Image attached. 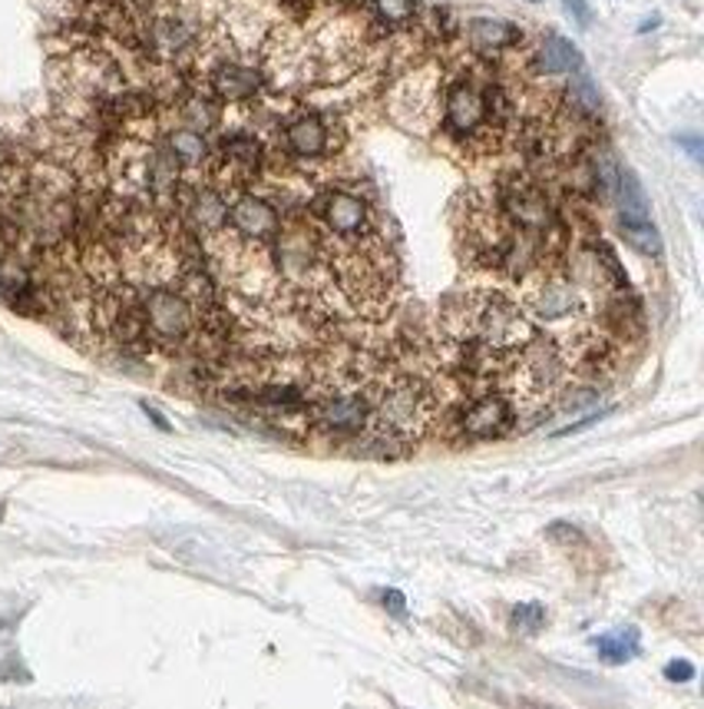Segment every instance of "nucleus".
<instances>
[{"instance_id": "obj_5", "label": "nucleus", "mask_w": 704, "mask_h": 709, "mask_svg": "<svg viewBox=\"0 0 704 709\" xmlns=\"http://www.w3.org/2000/svg\"><path fill=\"white\" fill-rule=\"evenodd\" d=\"M512 425H516V408H512V399L503 395V391H486V395L473 399L460 412V431L470 441L503 438Z\"/></svg>"}, {"instance_id": "obj_26", "label": "nucleus", "mask_w": 704, "mask_h": 709, "mask_svg": "<svg viewBox=\"0 0 704 709\" xmlns=\"http://www.w3.org/2000/svg\"><path fill=\"white\" fill-rule=\"evenodd\" d=\"M337 4H344V8H350V4H361V0H337Z\"/></svg>"}, {"instance_id": "obj_23", "label": "nucleus", "mask_w": 704, "mask_h": 709, "mask_svg": "<svg viewBox=\"0 0 704 709\" xmlns=\"http://www.w3.org/2000/svg\"><path fill=\"white\" fill-rule=\"evenodd\" d=\"M605 418V412H592V415H585L582 421H576V425H569V428H563V431H556V435H576V431H582V428H589V425H595V421H602Z\"/></svg>"}, {"instance_id": "obj_1", "label": "nucleus", "mask_w": 704, "mask_h": 709, "mask_svg": "<svg viewBox=\"0 0 704 709\" xmlns=\"http://www.w3.org/2000/svg\"><path fill=\"white\" fill-rule=\"evenodd\" d=\"M447 332L473 368L509 378L519 352L536 339L522 305L499 292H473L457 311H447Z\"/></svg>"}, {"instance_id": "obj_25", "label": "nucleus", "mask_w": 704, "mask_h": 709, "mask_svg": "<svg viewBox=\"0 0 704 709\" xmlns=\"http://www.w3.org/2000/svg\"><path fill=\"white\" fill-rule=\"evenodd\" d=\"M123 8H126L129 14H149V11L156 8V0H123Z\"/></svg>"}, {"instance_id": "obj_9", "label": "nucleus", "mask_w": 704, "mask_h": 709, "mask_svg": "<svg viewBox=\"0 0 704 709\" xmlns=\"http://www.w3.org/2000/svg\"><path fill=\"white\" fill-rule=\"evenodd\" d=\"M212 94L219 100H229V103H238V100H248L258 94L261 87V73L251 70V66H242V63H219L212 70Z\"/></svg>"}, {"instance_id": "obj_22", "label": "nucleus", "mask_w": 704, "mask_h": 709, "mask_svg": "<svg viewBox=\"0 0 704 709\" xmlns=\"http://www.w3.org/2000/svg\"><path fill=\"white\" fill-rule=\"evenodd\" d=\"M665 676H668L671 683H688V680L694 676V667H691V663H668V667H665Z\"/></svg>"}, {"instance_id": "obj_14", "label": "nucleus", "mask_w": 704, "mask_h": 709, "mask_svg": "<svg viewBox=\"0 0 704 709\" xmlns=\"http://www.w3.org/2000/svg\"><path fill=\"white\" fill-rule=\"evenodd\" d=\"M467 34H470V44L477 50H503V47H512L519 44V27L506 24V21H490V17H477L467 24Z\"/></svg>"}, {"instance_id": "obj_27", "label": "nucleus", "mask_w": 704, "mask_h": 709, "mask_svg": "<svg viewBox=\"0 0 704 709\" xmlns=\"http://www.w3.org/2000/svg\"><path fill=\"white\" fill-rule=\"evenodd\" d=\"M0 514H4V508H0Z\"/></svg>"}, {"instance_id": "obj_13", "label": "nucleus", "mask_w": 704, "mask_h": 709, "mask_svg": "<svg viewBox=\"0 0 704 709\" xmlns=\"http://www.w3.org/2000/svg\"><path fill=\"white\" fill-rule=\"evenodd\" d=\"M536 63L543 73H576L582 66V53L576 50L572 40L559 37V34H549L543 44H540V53H536Z\"/></svg>"}, {"instance_id": "obj_7", "label": "nucleus", "mask_w": 704, "mask_h": 709, "mask_svg": "<svg viewBox=\"0 0 704 709\" xmlns=\"http://www.w3.org/2000/svg\"><path fill=\"white\" fill-rule=\"evenodd\" d=\"M444 123L450 133H460V136H473L477 130H483L486 126V90H480L470 81L454 84L447 94Z\"/></svg>"}, {"instance_id": "obj_24", "label": "nucleus", "mask_w": 704, "mask_h": 709, "mask_svg": "<svg viewBox=\"0 0 704 709\" xmlns=\"http://www.w3.org/2000/svg\"><path fill=\"white\" fill-rule=\"evenodd\" d=\"M384 607H387L391 613L404 616V594H397V590H387V594H384Z\"/></svg>"}, {"instance_id": "obj_18", "label": "nucleus", "mask_w": 704, "mask_h": 709, "mask_svg": "<svg viewBox=\"0 0 704 709\" xmlns=\"http://www.w3.org/2000/svg\"><path fill=\"white\" fill-rule=\"evenodd\" d=\"M622 235L632 249H639L642 256H658L662 253V240H658V229L652 225V219L642 222H622Z\"/></svg>"}, {"instance_id": "obj_12", "label": "nucleus", "mask_w": 704, "mask_h": 709, "mask_svg": "<svg viewBox=\"0 0 704 709\" xmlns=\"http://www.w3.org/2000/svg\"><path fill=\"white\" fill-rule=\"evenodd\" d=\"M189 219L196 222L199 232L215 235V232H222L225 222H229V206H225V199H222L215 190H199V193L189 199Z\"/></svg>"}, {"instance_id": "obj_6", "label": "nucleus", "mask_w": 704, "mask_h": 709, "mask_svg": "<svg viewBox=\"0 0 704 709\" xmlns=\"http://www.w3.org/2000/svg\"><path fill=\"white\" fill-rule=\"evenodd\" d=\"M229 222H232V232L242 235L245 243H269L282 229L279 209L261 196H238L229 209Z\"/></svg>"}, {"instance_id": "obj_15", "label": "nucleus", "mask_w": 704, "mask_h": 709, "mask_svg": "<svg viewBox=\"0 0 704 709\" xmlns=\"http://www.w3.org/2000/svg\"><path fill=\"white\" fill-rule=\"evenodd\" d=\"M612 193L619 196L622 222H642V219H649V199H645V190H642V183L635 180L632 170H619Z\"/></svg>"}, {"instance_id": "obj_4", "label": "nucleus", "mask_w": 704, "mask_h": 709, "mask_svg": "<svg viewBox=\"0 0 704 709\" xmlns=\"http://www.w3.org/2000/svg\"><path fill=\"white\" fill-rule=\"evenodd\" d=\"M522 305L530 308L533 315H540V319L556 322V319H566V315L579 311V289L563 272L543 269L536 279L526 282Z\"/></svg>"}, {"instance_id": "obj_16", "label": "nucleus", "mask_w": 704, "mask_h": 709, "mask_svg": "<svg viewBox=\"0 0 704 709\" xmlns=\"http://www.w3.org/2000/svg\"><path fill=\"white\" fill-rule=\"evenodd\" d=\"M169 152L175 156V163L180 167H199L206 160V136L193 126H183V130H175L169 133Z\"/></svg>"}, {"instance_id": "obj_2", "label": "nucleus", "mask_w": 704, "mask_h": 709, "mask_svg": "<svg viewBox=\"0 0 704 709\" xmlns=\"http://www.w3.org/2000/svg\"><path fill=\"white\" fill-rule=\"evenodd\" d=\"M436 395L413 375H397L371 405V428L378 444H417L436 418Z\"/></svg>"}, {"instance_id": "obj_10", "label": "nucleus", "mask_w": 704, "mask_h": 709, "mask_svg": "<svg viewBox=\"0 0 704 709\" xmlns=\"http://www.w3.org/2000/svg\"><path fill=\"white\" fill-rule=\"evenodd\" d=\"M258 139L251 136H232L222 143V180H232V183H245L255 170H258Z\"/></svg>"}, {"instance_id": "obj_17", "label": "nucleus", "mask_w": 704, "mask_h": 709, "mask_svg": "<svg viewBox=\"0 0 704 709\" xmlns=\"http://www.w3.org/2000/svg\"><path fill=\"white\" fill-rule=\"evenodd\" d=\"M595 650L608 663H626L639 653V634L635 629H619V634H608L595 640Z\"/></svg>"}, {"instance_id": "obj_19", "label": "nucleus", "mask_w": 704, "mask_h": 709, "mask_svg": "<svg viewBox=\"0 0 704 709\" xmlns=\"http://www.w3.org/2000/svg\"><path fill=\"white\" fill-rule=\"evenodd\" d=\"M569 97L585 110V113H595L598 110V90H595V84H592V76L579 66L576 70V76H572V87H569Z\"/></svg>"}, {"instance_id": "obj_21", "label": "nucleus", "mask_w": 704, "mask_h": 709, "mask_svg": "<svg viewBox=\"0 0 704 709\" xmlns=\"http://www.w3.org/2000/svg\"><path fill=\"white\" fill-rule=\"evenodd\" d=\"M374 11L387 21V24H404L413 17L417 4L413 0H374Z\"/></svg>"}, {"instance_id": "obj_3", "label": "nucleus", "mask_w": 704, "mask_h": 709, "mask_svg": "<svg viewBox=\"0 0 704 709\" xmlns=\"http://www.w3.org/2000/svg\"><path fill=\"white\" fill-rule=\"evenodd\" d=\"M139 305L146 335H152L162 345H183L199 332V308L180 289L156 285Z\"/></svg>"}, {"instance_id": "obj_11", "label": "nucleus", "mask_w": 704, "mask_h": 709, "mask_svg": "<svg viewBox=\"0 0 704 709\" xmlns=\"http://www.w3.org/2000/svg\"><path fill=\"white\" fill-rule=\"evenodd\" d=\"M285 146L295 156H321L328 149V126L314 113H301L298 120L288 123L285 130Z\"/></svg>"}, {"instance_id": "obj_8", "label": "nucleus", "mask_w": 704, "mask_h": 709, "mask_svg": "<svg viewBox=\"0 0 704 709\" xmlns=\"http://www.w3.org/2000/svg\"><path fill=\"white\" fill-rule=\"evenodd\" d=\"M321 219L337 235V240H350V235L368 232L371 212H368L365 199H358L355 193H341L337 190V193H328L321 199Z\"/></svg>"}, {"instance_id": "obj_20", "label": "nucleus", "mask_w": 704, "mask_h": 709, "mask_svg": "<svg viewBox=\"0 0 704 709\" xmlns=\"http://www.w3.org/2000/svg\"><path fill=\"white\" fill-rule=\"evenodd\" d=\"M543 623H546L543 603H519L512 610V626L522 629V634H536V629H543Z\"/></svg>"}]
</instances>
